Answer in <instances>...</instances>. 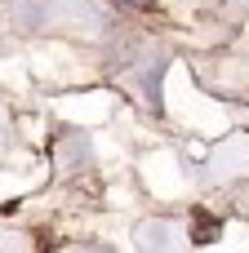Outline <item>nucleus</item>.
<instances>
[{
  "mask_svg": "<svg viewBox=\"0 0 249 253\" xmlns=\"http://www.w3.org/2000/svg\"><path fill=\"white\" fill-rule=\"evenodd\" d=\"M192 240L196 245H214L218 240V218L209 209H192Z\"/></svg>",
  "mask_w": 249,
  "mask_h": 253,
  "instance_id": "1",
  "label": "nucleus"
},
{
  "mask_svg": "<svg viewBox=\"0 0 249 253\" xmlns=\"http://www.w3.org/2000/svg\"><path fill=\"white\" fill-rule=\"evenodd\" d=\"M120 4H138V9H147V4H151V0H120Z\"/></svg>",
  "mask_w": 249,
  "mask_h": 253,
  "instance_id": "2",
  "label": "nucleus"
}]
</instances>
